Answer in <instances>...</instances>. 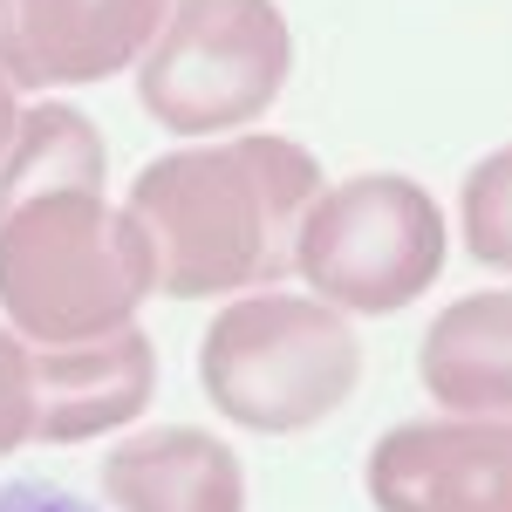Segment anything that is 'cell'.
Listing matches in <instances>:
<instances>
[{
  "mask_svg": "<svg viewBox=\"0 0 512 512\" xmlns=\"http://www.w3.org/2000/svg\"><path fill=\"white\" fill-rule=\"evenodd\" d=\"M444 212L403 171H362L349 185H328L301 226L294 274L315 287V301L349 315H396L444 274Z\"/></svg>",
  "mask_w": 512,
  "mask_h": 512,
  "instance_id": "cell-5",
  "label": "cell"
},
{
  "mask_svg": "<svg viewBox=\"0 0 512 512\" xmlns=\"http://www.w3.org/2000/svg\"><path fill=\"white\" fill-rule=\"evenodd\" d=\"M164 28V0H0V82L76 89L130 69Z\"/></svg>",
  "mask_w": 512,
  "mask_h": 512,
  "instance_id": "cell-7",
  "label": "cell"
},
{
  "mask_svg": "<svg viewBox=\"0 0 512 512\" xmlns=\"http://www.w3.org/2000/svg\"><path fill=\"white\" fill-rule=\"evenodd\" d=\"M287 69L294 41L274 0H171L158 41L144 48L137 96L164 130L219 137L267 117Z\"/></svg>",
  "mask_w": 512,
  "mask_h": 512,
  "instance_id": "cell-4",
  "label": "cell"
},
{
  "mask_svg": "<svg viewBox=\"0 0 512 512\" xmlns=\"http://www.w3.org/2000/svg\"><path fill=\"white\" fill-rule=\"evenodd\" d=\"M103 492L117 512H246L239 451L192 424H164L117 444L103 458Z\"/></svg>",
  "mask_w": 512,
  "mask_h": 512,
  "instance_id": "cell-9",
  "label": "cell"
},
{
  "mask_svg": "<svg viewBox=\"0 0 512 512\" xmlns=\"http://www.w3.org/2000/svg\"><path fill=\"white\" fill-rule=\"evenodd\" d=\"M369 499L383 512H512V417H417L376 437Z\"/></svg>",
  "mask_w": 512,
  "mask_h": 512,
  "instance_id": "cell-6",
  "label": "cell"
},
{
  "mask_svg": "<svg viewBox=\"0 0 512 512\" xmlns=\"http://www.w3.org/2000/svg\"><path fill=\"white\" fill-rule=\"evenodd\" d=\"M424 390L458 417H512V294H465L424 328Z\"/></svg>",
  "mask_w": 512,
  "mask_h": 512,
  "instance_id": "cell-10",
  "label": "cell"
},
{
  "mask_svg": "<svg viewBox=\"0 0 512 512\" xmlns=\"http://www.w3.org/2000/svg\"><path fill=\"white\" fill-rule=\"evenodd\" d=\"M14 123H21V110H14V89L0 82V158H7V144H14Z\"/></svg>",
  "mask_w": 512,
  "mask_h": 512,
  "instance_id": "cell-14",
  "label": "cell"
},
{
  "mask_svg": "<svg viewBox=\"0 0 512 512\" xmlns=\"http://www.w3.org/2000/svg\"><path fill=\"white\" fill-rule=\"evenodd\" d=\"M35 369V437L82 444L117 424H137L158 390V349L144 328H117L69 349H28Z\"/></svg>",
  "mask_w": 512,
  "mask_h": 512,
  "instance_id": "cell-8",
  "label": "cell"
},
{
  "mask_svg": "<svg viewBox=\"0 0 512 512\" xmlns=\"http://www.w3.org/2000/svg\"><path fill=\"white\" fill-rule=\"evenodd\" d=\"M158 294L151 246L103 198V137L69 103L21 110L0 158V308L21 342L69 349L130 328Z\"/></svg>",
  "mask_w": 512,
  "mask_h": 512,
  "instance_id": "cell-1",
  "label": "cell"
},
{
  "mask_svg": "<svg viewBox=\"0 0 512 512\" xmlns=\"http://www.w3.org/2000/svg\"><path fill=\"white\" fill-rule=\"evenodd\" d=\"M0 512H89L76 492H55V485H7Z\"/></svg>",
  "mask_w": 512,
  "mask_h": 512,
  "instance_id": "cell-13",
  "label": "cell"
},
{
  "mask_svg": "<svg viewBox=\"0 0 512 512\" xmlns=\"http://www.w3.org/2000/svg\"><path fill=\"white\" fill-rule=\"evenodd\" d=\"M362 376L342 308L315 294H246L198 342V383L239 431L287 437L342 410Z\"/></svg>",
  "mask_w": 512,
  "mask_h": 512,
  "instance_id": "cell-3",
  "label": "cell"
},
{
  "mask_svg": "<svg viewBox=\"0 0 512 512\" xmlns=\"http://www.w3.org/2000/svg\"><path fill=\"white\" fill-rule=\"evenodd\" d=\"M35 437V369H28V342L0 328V458L21 451Z\"/></svg>",
  "mask_w": 512,
  "mask_h": 512,
  "instance_id": "cell-12",
  "label": "cell"
},
{
  "mask_svg": "<svg viewBox=\"0 0 512 512\" xmlns=\"http://www.w3.org/2000/svg\"><path fill=\"white\" fill-rule=\"evenodd\" d=\"M458 212H465V246H472L478 267L512 274V144L492 151V158H478L472 171H465Z\"/></svg>",
  "mask_w": 512,
  "mask_h": 512,
  "instance_id": "cell-11",
  "label": "cell"
},
{
  "mask_svg": "<svg viewBox=\"0 0 512 512\" xmlns=\"http://www.w3.org/2000/svg\"><path fill=\"white\" fill-rule=\"evenodd\" d=\"M321 164L287 137H226L151 158L123 198L130 226L151 246V280L171 301L280 287L315 212Z\"/></svg>",
  "mask_w": 512,
  "mask_h": 512,
  "instance_id": "cell-2",
  "label": "cell"
}]
</instances>
